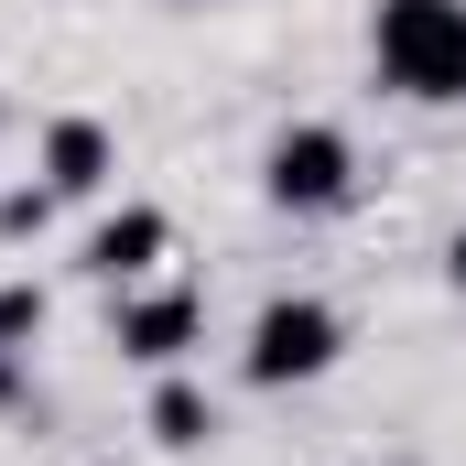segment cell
<instances>
[{"label": "cell", "instance_id": "7", "mask_svg": "<svg viewBox=\"0 0 466 466\" xmlns=\"http://www.w3.org/2000/svg\"><path fill=\"white\" fill-rule=\"evenodd\" d=\"M152 445L163 456H207L218 445V401H207V380H185V369H152Z\"/></svg>", "mask_w": 466, "mask_h": 466}, {"label": "cell", "instance_id": "2", "mask_svg": "<svg viewBox=\"0 0 466 466\" xmlns=\"http://www.w3.org/2000/svg\"><path fill=\"white\" fill-rule=\"evenodd\" d=\"M337 358H348V315H337L326 293H271V304L249 315L238 369H249V390H315Z\"/></svg>", "mask_w": 466, "mask_h": 466}, {"label": "cell", "instance_id": "6", "mask_svg": "<svg viewBox=\"0 0 466 466\" xmlns=\"http://www.w3.org/2000/svg\"><path fill=\"white\" fill-rule=\"evenodd\" d=\"M163 249H174V218H163V207H119V218H98V228H87V271H98L109 293H130Z\"/></svg>", "mask_w": 466, "mask_h": 466}, {"label": "cell", "instance_id": "3", "mask_svg": "<svg viewBox=\"0 0 466 466\" xmlns=\"http://www.w3.org/2000/svg\"><path fill=\"white\" fill-rule=\"evenodd\" d=\"M260 196L282 207V218H337L358 196V141L337 119H293V130H271V152H260Z\"/></svg>", "mask_w": 466, "mask_h": 466}, {"label": "cell", "instance_id": "8", "mask_svg": "<svg viewBox=\"0 0 466 466\" xmlns=\"http://www.w3.org/2000/svg\"><path fill=\"white\" fill-rule=\"evenodd\" d=\"M33 326H44V293H33V282H0V358H22Z\"/></svg>", "mask_w": 466, "mask_h": 466}, {"label": "cell", "instance_id": "1", "mask_svg": "<svg viewBox=\"0 0 466 466\" xmlns=\"http://www.w3.org/2000/svg\"><path fill=\"white\" fill-rule=\"evenodd\" d=\"M369 66L412 109H466V0H380L369 11Z\"/></svg>", "mask_w": 466, "mask_h": 466}, {"label": "cell", "instance_id": "9", "mask_svg": "<svg viewBox=\"0 0 466 466\" xmlns=\"http://www.w3.org/2000/svg\"><path fill=\"white\" fill-rule=\"evenodd\" d=\"M44 218H55V196H44V185H22V196H0V238H33Z\"/></svg>", "mask_w": 466, "mask_h": 466}, {"label": "cell", "instance_id": "5", "mask_svg": "<svg viewBox=\"0 0 466 466\" xmlns=\"http://www.w3.org/2000/svg\"><path fill=\"white\" fill-rule=\"evenodd\" d=\"M119 174V141H109V119H44V196L66 207V196H98Z\"/></svg>", "mask_w": 466, "mask_h": 466}, {"label": "cell", "instance_id": "10", "mask_svg": "<svg viewBox=\"0 0 466 466\" xmlns=\"http://www.w3.org/2000/svg\"><path fill=\"white\" fill-rule=\"evenodd\" d=\"M445 282H456V293H466V228L445 238Z\"/></svg>", "mask_w": 466, "mask_h": 466}, {"label": "cell", "instance_id": "4", "mask_svg": "<svg viewBox=\"0 0 466 466\" xmlns=\"http://www.w3.org/2000/svg\"><path fill=\"white\" fill-rule=\"evenodd\" d=\"M109 348H119V358H141V369H185V358L207 348V304H196L185 282H163V293H119Z\"/></svg>", "mask_w": 466, "mask_h": 466}]
</instances>
